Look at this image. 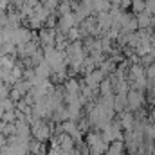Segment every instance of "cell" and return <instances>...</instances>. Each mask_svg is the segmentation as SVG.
Instances as JSON below:
<instances>
[{"label": "cell", "instance_id": "cell-1", "mask_svg": "<svg viewBox=\"0 0 155 155\" xmlns=\"http://www.w3.org/2000/svg\"><path fill=\"white\" fill-rule=\"evenodd\" d=\"M7 94H9V90H7L5 83L2 81V83H0V97H7Z\"/></svg>", "mask_w": 155, "mask_h": 155}]
</instances>
